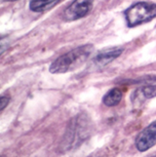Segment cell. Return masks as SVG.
I'll return each mask as SVG.
<instances>
[{
  "mask_svg": "<svg viewBox=\"0 0 156 157\" xmlns=\"http://www.w3.org/2000/svg\"><path fill=\"white\" fill-rule=\"evenodd\" d=\"M140 91L142 93L143 97L145 99H152L156 97V83H148L143 85L141 87Z\"/></svg>",
  "mask_w": 156,
  "mask_h": 157,
  "instance_id": "9c48e42d",
  "label": "cell"
},
{
  "mask_svg": "<svg viewBox=\"0 0 156 157\" xmlns=\"http://www.w3.org/2000/svg\"><path fill=\"white\" fill-rule=\"evenodd\" d=\"M136 148L140 152H145L156 145V120L145 127L135 141Z\"/></svg>",
  "mask_w": 156,
  "mask_h": 157,
  "instance_id": "5b68a950",
  "label": "cell"
},
{
  "mask_svg": "<svg viewBox=\"0 0 156 157\" xmlns=\"http://www.w3.org/2000/svg\"><path fill=\"white\" fill-rule=\"evenodd\" d=\"M126 24L129 28L150 22L156 17V3L138 2L128 7L124 13Z\"/></svg>",
  "mask_w": 156,
  "mask_h": 157,
  "instance_id": "3957f363",
  "label": "cell"
},
{
  "mask_svg": "<svg viewBox=\"0 0 156 157\" xmlns=\"http://www.w3.org/2000/svg\"><path fill=\"white\" fill-rule=\"evenodd\" d=\"M92 121L86 115L80 114L70 120L64 135L61 148L65 152L78 148L92 134Z\"/></svg>",
  "mask_w": 156,
  "mask_h": 157,
  "instance_id": "6da1fadb",
  "label": "cell"
},
{
  "mask_svg": "<svg viewBox=\"0 0 156 157\" xmlns=\"http://www.w3.org/2000/svg\"><path fill=\"white\" fill-rule=\"evenodd\" d=\"M7 1H17V0H7Z\"/></svg>",
  "mask_w": 156,
  "mask_h": 157,
  "instance_id": "8fae6325",
  "label": "cell"
},
{
  "mask_svg": "<svg viewBox=\"0 0 156 157\" xmlns=\"http://www.w3.org/2000/svg\"><path fill=\"white\" fill-rule=\"evenodd\" d=\"M153 157H156V155H154V156H153Z\"/></svg>",
  "mask_w": 156,
  "mask_h": 157,
  "instance_id": "7c38bea8",
  "label": "cell"
},
{
  "mask_svg": "<svg viewBox=\"0 0 156 157\" xmlns=\"http://www.w3.org/2000/svg\"><path fill=\"white\" fill-rule=\"evenodd\" d=\"M61 0H31L29 7L32 11L42 13V11L51 10Z\"/></svg>",
  "mask_w": 156,
  "mask_h": 157,
  "instance_id": "52a82bcc",
  "label": "cell"
},
{
  "mask_svg": "<svg viewBox=\"0 0 156 157\" xmlns=\"http://www.w3.org/2000/svg\"><path fill=\"white\" fill-rule=\"evenodd\" d=\"M93 0H74L68 7L65 10L63 19L65 21H76L87 16L92 10Z\"/></svg>",
  "mask_w": 156,
  "mask_h": 157,
  "instance_id": "277c9868",
  "label": "cell"
},
{
  "mask_svg": "<svg viewBox=\"0 0 156 157\" xmlns=\"http://www.w3.org/2000/svg\"><path fill=\"white\" fill-rule=\"evenodd\" d=\"M122 100V91L119 88H112L111 90H109L107 94H105L103 98V103L108 107H113L116 106L121 102Z\"/></svg>",
  "mask_w": 156,
  "mask_h": 157,
  "instance_id": "ba28073f",
  "label": "cell"
},
{
  "mask_svg": "<svg viewBox=\"0 0 156 157\" xmlns=\"http://www.w3.org/2000/svg\"><path fill=\"white\" fill-rule=\"evenodd\" d=\"M93 47L90 44H85V45L72 49L71 52L62 55L55 62H52L49 67V71L51 73L61 74L77 69L82 64L85 63V61L93 52Z\"/></svg>",
  "mask_w": 156,
  "mask_h": 157,
  "instance_id": "7a4b0ae2",
  "label": "cell"
},
{
  "mask_svg": "<svg viewBox=\"0 0 156 157\" xmlns=\"http://www.w3.org/2000/svg\"><path fill=\"white\" fill-rule=\"evenodd\" d=\"M123 49L120 47H114V48H107L103 52H100L98 55L93 58L92 62L93 66L96 68H103L110 64L111 62L118 58L120 55L122 54Z\"/></svg>",
  "mask_w": 156,
  "mask_h": 157,
  "instance_id": "8992f818",
  "label": "cell"
},
{
  "mask_svg": "<svg viewBox=\"0 0 156 157\" xmlns=\"http://www.w3.org/2000/svg\"><path fill=\"white\" fill-rule=\"evenodd\" d=\"M10 103V97L7 96H1V103H0V110H3Z\"/></svg>",
  "mask_w": 156,
  "mask_h": 157,
  "instance_id": "30bf717a",
  "label": "cell"
}]
</instances>
